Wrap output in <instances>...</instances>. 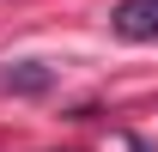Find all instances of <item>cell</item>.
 I'll return each instance as SVG.
<instances>
[{"label":"cell","instance_id":"cell-1","mask_svg":"<svg viewBox=\"0 0 158 152\" xmlns=\"http://www.w3.org/2000/svg\"><path fill=\"white\" fill-rule=\"evenodd\" d=\"M110 24H116V37H128V43H152L158 37V0H122Z\"/></svg>","mask_w":158,"mask_h":152},{"label":"cell","instance_id":"cell-2","mask_svg":"<svg viewBox=\"0 0 158 152\" xmlns=\"http://www.w3.org/2000/svg\"><path fill=\"white\" fill-rule=\"evenodd\" d=\"M55 73L43 67V61H12V67H0V91H49Z\"/></svg>","mask_w":158,"mask_h":152}]
</instances>
